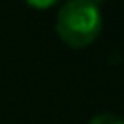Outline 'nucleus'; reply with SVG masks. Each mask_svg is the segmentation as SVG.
Here are the masks:
<instances>
[{"mask_svg":"<svg viewBox=\"0 0 124 124\" xmlns=\"http://www.w3.org/2000/svg\"><path fill=\"white\" fill-rule=\"evenodd\" d=\"M27 4L31 6V8H37V10H46V8H52V6H56L60 0H25Z\"/></svg>","mask_w":124,"mask_h":124,"instance_id":"nucleus-3","label":"nucleus"},{"mask_svg":"<svg viewBox=\"0 0 124 124\" xmlns=\"http://www.w3.org/2000/svg\"><path fill=\"white\" fill-rule=\"evenodd\" d=\"M101 10L91 0H68L56 19L60 39L70 48H87L101 31Z\"/></svg>","mask_w":124,"mask_h":124,"instance_id":"nucleus-1","label":"nucleus"},{"mask_svg":"<svg viewBox=\"0 0 124 124\" xmlns=\"http://www.w3.org/2000/svg\"><path fill=\"white\" fill-rule=\"evenodd\" d=\"M91 2H93V4H97V6H99V4L103 2V0H91Z\"/></svg>","mask_w":124,"mask_h":124,"instance_id":"nucleus-4","label":"nucleus"},{"mask_svg":"<svg viewBox=\"0 0 124 124\" xmlns=\"http://www.w3.org/2000/svg\"><path fill=\"white\" fill-rule=\"evenodd\" d=\"M89 124H124V120L114 116V114H97L91 118Z\"/></svg>","mask_w":124,"mask_h":124,"instance_id":"nucleus-2","label":"nucleus"}]
</instances>
